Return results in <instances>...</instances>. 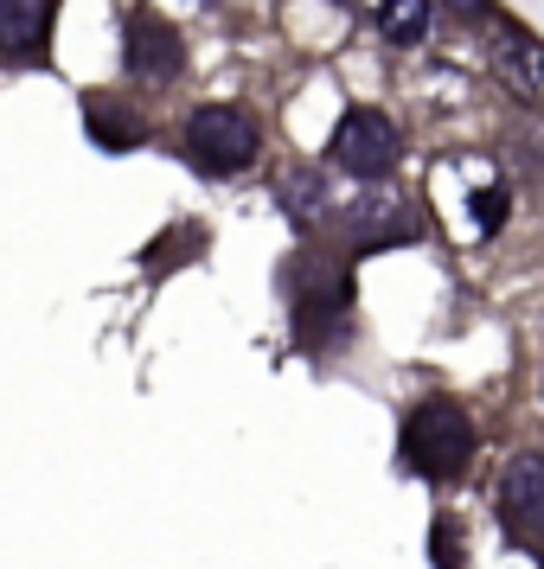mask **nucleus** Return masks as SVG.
<instances>
[{
  "mask_svg": "<svg viewBox=\"0 0 544 569\" xmlns=\"http://www.w3.org/2000/svg\"><path fill=\"white\" fill-rule=\"evenodd\" d=\"M493 71H500V83L518 103L544 109V39H532L525 27H506L493 39Z\"/></svg>",
  "mask_w": 544,
  "mask_h": 569,
  "instance_id": "nucleus-5",
  "label": "nucleus"
},
{
  "mask_svg": "<svg viewBox=\"0 0 544 569\" xmlns=\"http://www.w3.org/2000/svg\"><path fill=\"white\" fill-rule=\"evenodd\" d=\"M186 148H192V160L206 173H237V167L257 160V122L231 103H211L186 122Z\"/></svg>",
  "mask_w": 544,
  "mask_h": 569,
  "instance_id": "nucleus-2",
  "label": "nucleus"
},
{
  "mask_svg": "<svg viewBox=\"0 0 544 569\" xmlns=\"http://www.w3.org/2000/svg\"><path fill=\"white\" fill-rule=\"evenodd\" d=\"M378 32H385L390 46H416L429 32V0H385L378 7Z\"/></svg>",
  "mask_w": 544,
  "mask_h": 569,
  "instance_id": "nucleus-9",
  "label": "nucleus"
},
{
  "mask_svg": "<svg viewBox=\"0 0 544 569\" xmlns=\"http://www.w3.org/2000/svg\"><path fill=\"white\" fill-rule=\"evenodd\" d=\"M52 32V0H0V52L39 58Z\"/></svg>",
  "mask_w": 544,
  "mask_h": 569,
  "instance_id": "nucleus-7",
  "label": "nucleus"
},
{
  "mask_svg": "<svg viewBox=\"0 0 544 569\" xmlns=\"http://www.w3.org/2000/svg\"><path fill=\"white\" fill-rule=\"evenodd\" d=\"M416 218L404 206H390V199H365L353 211V237H359V250H390V243H411Z\"/></svg>",
  "mask_w": 544,
  "mask_h": 569,
  "instance_id": "nucleus-8",
  "label": "nucleus"
},
{
  "mask_svg": "<svg viewBox=\"0 0 544 569\" xmlns=\"http://www.w3.org/2000/svg\"><path fill=\"white\" fill-rule=\"evenodd\" d=\"M397 129H390L378 109H346V122L334 134V160L353 173V180H385L390 167H397Z\"/></svg>",
  "mask_w": 544,
  "mask_h": 569,
  "instance_id": "nucleus-3",
  "label": "nucleus"
},
{
  "mask_svg": "<svg viewBox=\"0 0 544 569\" xmlns=\"http://www.w3.org/2000/svg\"><path fill=\"white\" fill-rule=\"evenodd\" d=\"M129 71L135 78H174L180 71V39H174V27L167 20H155V13H135L129 20Z\"/></svg>",
  "mask_w": 544,
  "mask_h": 569,
  "instance_id": "nucleus-6",
  "label": "nucleus"
},
{
  "mask_svg": "<svg viewBox=\"0 0 544 569\" xmlns=\"http://www.w3.org/2000/svg\"><path fill=\"white\" fill-rule=\"evenodd\" d=\"M404 461H411L416 473H429V480L462 473V467L474 461V422L462 416V403H448V397L416 403L411 422H404Z\"/></svg>",
  "mask_w": 544,
  "mask_h": 569,
  "instance_id": "nucleus-1",
  "label": "nucleus"
},
{
  "mask_svg": "<svg viewBox=\"0 0 544 569\" xmlns=\"http://www.w3.org/2000/svg\"><path fill=\"white\" fill-rule=\"evenodd\" d=\"M500 512H506L513 531L544 538V455L538 448L506 461V473H500Z\"/></svg>",
  "mask_w": 544,
  "mask_h": 569,
  "instance_id": "nucleus-4",
  "label": "nucleus"
},
{
  "mask_svg": "<svg viewBox=\"0 0 544 569\" xmlns=\"http://www.w3.org/2000/svg\"><path fill=\"white\" fill-rule=\"evenodd\" d=\"M448 7H455L462 20H481V13H487V0H448Z\"/></svg>",
  "mask_w": 544,
  "mask_h": 569,
  "instance_id": "nucleus-12",
  "label": "nucleus"
},
{
  "mask_svg": "<svg viewBox=\"0 0 544 569\" xmlns=\"http://www.w3.org/2000/svg\"><path fill=\"white\" fill-rule=\"evenodd\" d=\"M500 206H506V199H500V186H487V199H481V231H493V224H500Z\"/></svg>",
  "mask_w": 544,
  "mask_h": 569,
  "instance_id": "nucleus-11",
  "label": "nucleus"
},
{
  "mask_svg": "<svg viewBox=\"0 0 544 569\" xmlns=\"http://www.w3.org/2000/svg\"><path fill=\"white\" fill-rule=\"evenodd\" d=\"M288 206L295 211H320V180H314V173H295V180H288Z\"/></svg>",
  "mask_w": 544,
  "mask_h": 569,
  "instance_id": "nucleus-10",
  "label": "nucleus"
}]
</instances>
